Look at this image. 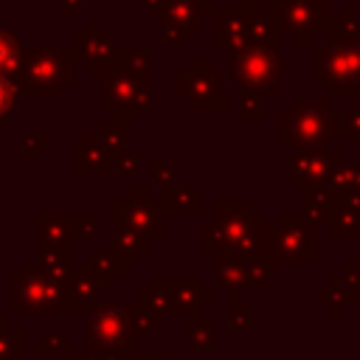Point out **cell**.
<instances>
[{
	"mask_svg": "<svg viewBox=\"0 0 360 360\" xmlns=\"http://www.w3.org/2000/svg\"><path fill=\"white\" fill-rule=\"evenodd\" d=\"M73 53L70 48H37L25 51L17 87L25 96H59L62 87L73 82Z\"/></svg>",
	"mask_w": 360,
	"mask_h": 360,
	"instance_id": "obj_1",
	"label": "cell"
},
{
	"mask_svg": "<svg viewBox=\"0 0 360 360\" xmlns=\"http://www.w3.org/2000/svg\"><path fill=\"white\" fill-rule=\"evenodd\" d=\"M329 31V45L318 51V82L335 96H349L360 84V42L346 34L343 22H332Z\"/></svg>",
	"mask_w": 360,
	"mask_h": 360,
	"instance_id": "obj_2",
	"label": "cell"
},
{
	"mask_svg": "<svg viewBox=\"0 0 360 360\" xmlns=\"http://www.w3.org/2000/svg\"><path fill=\"white\" fill-rule=\"evenodd\" d=\"M11 309L14 312H76L65 281L53 278L42 267H22L11 281Z\"/></svg>",
	"mask_w": 360,
	"mask_h": 360,
	"instance_id": "obj_3",
	"label": "cell"
},
{
	"mask_svg": "<svg viewBox=\"0 0 360 360\" xmlns=\"http://www.w3.org/2000/svg\"><path fill=\"white\" fill-rule=\"evenodd\" d=\"M338 132V112L329 110L326 101H301L295 98L290 110L278 115V143H307L321 146L329 135Z\"/></svg>",
	"mask_w": 360,
	"mask_h": 360,
	"instance_id": "obj_4",
	"label": "cell"
},
{
	"mask_svg": "<svg viewBox=\"0 0 360 360\" xmlns=\"http://www.w3.org/2000/svg\"><path fill=\"white\" fill-rule=\"evenodd\" d=\"M231 76L242 90L276 96L278 90V73L290 68V62H281L276 53V45H248L239 51H231Z\"/></svg>",
	"mask_w": 360,
	"mask_h": 360,
	"instance_id": "obj_5",
	"label": "cell"
},
{
	"mask_svg": "<svg viewBox=\"0 0 360 360\" xmlns=\"http://www.w3.org/2000/svg\"><path fill=\"white\" fill-rule=\"evenodd\" d=\"M329 25V0H284L278 6V28L292 45H312Z\"/></svg>",
	"mask_w": 360,
	"mask_h": 360,
	"instance_id": "obj_6",
	"label": "cell"
},
{
	"mask_svg": "<svg viewBox=\"0 0 360 360\" xmlns=\"http://www.w3.org/2000/svg\"><path fill=\"white\" fill-rule=\"evenodd\" d=\"M267 248L281 262H312L315 259V231L298 214H284L276 228L267 231Z\"/></svg>",
	"mask_w": 360,
	"mask_h": 360,
	"instance_id": "obj_7",
	"label": "cell"
},
{
	"mask_svg": "<svg viewBox=\"0 0 360 360\" xmlns=\"http://www.w3.org/2000/svg\"><path fill=\"white\" fill-rule=\"evenodd\" d=\"M146 98H149V79L132 76L118 68H107L101 73V104L107 110L118 112L115 121H121L124 112H129V118H135L138 110L146 104Z\"/></svg>",
	"mask_w": 360,
	"mask_h": 360,
	"instance_id": "obj_8",
	"label": "cell"
},
{
	"mask_svg": "<svg viewBox=\"0 0 360 360\" xmlns=\"http://www.w3.org/2000/svg\"><path fill=\"white\" fill-rule=\"evenodd\" d=\"M177 93L188 98L191 107H225V82L208 62H194L186 73L177 76Z\"/></svg>",
	"mask_w": 360,
	"mask_h": 360,
	"instance_id": "obj_9",
	"label": "cell"
},
{
	"mask_svg": "<svg viewBox=\"0 0 360 360\" xmlns=\"http://www.w3.org/2000/svg\"><path fill=\"white\" fill-rule=\"evenodd\" d=\"M262 217H256L248 205H233V211L228 214L225 208L219 211V222H217V250H256V236Z\"/></svg>",
	"mask_w": 360,
	"mask_h": 360,
	"instance_id": "obj_10",
	"label": "cell"
},
{
	"mask_svg": "<svg viewBox=\"0 0 360 360\" xmlns=\"http://www.w3.org/2000/svg\"><path fill=\"white\" fill-rule=\"evenodd\" d=\"M340 163V152L326 146H307L292 160V177L298 186H307L309 191L321 186L326 177H332V169Z\"/></svg>",
	"mask_w": 360,
	"mask_h": 360,
	"instance_id": "obj_11",
	"label": "cell"
},
{
	"mask_svg": "<svg viewBox=\"0 0 360 360\" xmlns=\"http://www.w3.org/2000/svg\"><path fill=\"white\" fill-rule=\"evenodd\" d=\"M132 335V315L121 304H104L90 318V338L101 346H121Z\"/></svg>",
	"mask_w": 360,
	"mask_h": 360,
	"instance_id": "obj_12",
	"label": "cell"
},
{
	"mask_svg": "<svg viewBox=\"0 0 360 360\" xmlns=\"http://www.w3.org/2000/svg\"><path fill=\"white\" fill-rule=\"evenodd\" d=\"M76 56L84 59V65L90 70H98V68H110L112 65V56H115V48H112V39L107 34L98 31L96 22H87V28L76 37Z\"/></svg>",
	"mask_w": 360,
	"mask_h": 360,
	"instance_id": "obj_13",
	"label": "cell"
},
{
	"mask_svg": "<svg viewBox=\"0 0 360 360\" xmlns=\"http://www.w3.org/2000/svg\"><path fill=\"white\" fill-rule=\"evenodd\" d=\"M217 42L228 51H239L253 45V31H250V8L239 11H219L217 14Z\"/></svg>",
	"mask_w": 360,
	"mask_h": 360,
	"instance_id": "obj_14",
	"label": "cell"
},
{
	"mask_svg": "<svg viewBox=\"0 0 360 360\" xmlns=\"http://www.w3.org/2000/svg\"><path fill=\"white\" fill-rule=\"evenodd\" d=\"M205 6H208L205 0H172L163 22L177 25L186 34H194V31H200V22L205 17Z\"/></svg>",
	"mask_w": 360,
	"mask_h": 360,
	"instance_id": "obj_15",
	"label": "cell"
},
{
	"mask_svg": "<svg viewBox=\"0 0 360 360\" xmlns=\"http://www.w3.org/2000/svg\"><path fill=\"white\" fill-rule=\"evenodd\" d=\"M76 169H82V172H107L110 158H107L104 143L93 141V138L76 141Z\"/></svg>",
	"mask_w": 360,
	"mask_h": 360,
	"instance_id": "obj_16",
	"label": "cell"
},
{
	"mask_svg": "<svg viewBox=\"0 0 360 360\" xmlns=\"http://www.w3.org/2000/svg\"><path fill=\"white\" fill-rule=\"evenodd\" d=\"M37 222H39V245H42V250H48V248H65L68 245V231L73 228V225H68L70 217L42 214Z\"/></svg>",
	"mask_w": 360,
	"mask_h": 360,
	"instance_id": "obj_17",
	"label": "cell"
},
{
	"mask_svg": "<svg viewBox=\"0 0 360 360\" xmlns=\"http://www.w3.org/2000/svg\"><path fill=\"white\" fill-rule=\"evenodd\" d=\"M22 45H20V37L8 28H0V73L3 76H17L20 73V65H22Z\"/></svg>",
	"mask_w": 360,
	"mask_h": 360,
	"instance_id": "obj_18",
	"label": "cell"
},
{
	"mask_svg": "<svg viewBox=\"0 0 360 360\" xmlns=\"http://www.w3.org/2000/svg\"><path fill=\"white\" fill-rule=\"evenodd\" d=\"M115 248L124 253L127 250V259H135L141 250L149 248V239L143 231L132 228V225H118V236H115Z\"/></svg>",
	"mask_w": 360,
	"mask_h": 360,
	"instance_id": "obj_19",
	"label": "cell"
},
{
	"mask_svg": "<svg viewBox=\"0 0 360 360\" xmlns=\"http://www.w3.org/2000/svg\"><path fill=\"white\" fill-rule=\"evenodd\" d=\"M87 267L101 278V284H107L110 278H115V276L124 273V264L118 262L115 253H90L87 256Z\"/></svg>",
	"mask_w": 360,
	"mask_h": 360,
	"instance_id": "obj_20",
	"label": "cell"
},
{
	"mask_svg": "<svg viewBox=\"0 0 360 360\" xmlns=\"http://www.w3.org/2000/svg\"><path fill=\"white\" fill-rule=\"evenodd\" d=\"M20 101V87H17V79L14 76H3L0 73V121L17 107Z\"/></svg>",
	"mask_w": 360,
	"mask_h": 360,
	"instance_id": "obj_21",
	"label": "cell"
},
{
	"mask_svg": "<svg viewBox=\"0 0 360 360\" xmlns=\"http://www.w3.org/2000/svg\"><path fill=\"white\" fill-rule=\"evenodd\" d=\"M191 346H197V349L214 346V326H211L208 318H197L191 323Z\"/></svg>",
	"mask_w": 360,
	"mask_h": 360,
	"instance_id": "obj_22",
	"label": "cell"
},
{
	"mask_svg": "<svg viewBox=\"0 0 360 360\" xmlns=\"http://www.w3.org/2000/svg\"><path fill=\"white\" fill-rule=\"evenodd\" d=\"M264 110H262V98L259 93L242 90V121H262Z\"/></svg>",
	"mask_w": 360,
	"mask_h": 360,
	"instance_id": "obj_23",
	"label": "cell"
},
{
	"mask_svg": "<svg viewBox=\"0 0 360 360\" xmlns=\"http://www.w3.org/2000/svg\"><path fill=\"white\" fill-rule=\"evenodd\" d=\"M17 357H20V335L0 332V360H17Z\"/></svg>",
	"mask_w": 360,
	"mask_h": 360,
	"instance_id": "obj_24",
	"label": "cell"
},
{
	"mask_svg": "<svg viewBox=\"0 0 360 360\" xmlns=\"http://www.w3.org/2000/svg\"><path fill=\"white\" fill-rule=\"evenodd\" d=\"M124 129H121V121H112V124H104L101 127V143L104 146H110V149H118V143L124 141V135H121Z\"/></svg>",
	"mask_w": 360,
	"mask_h": 360,
	"instance_id": "obj_25",
	"label": "cell"
},
{
	"mask_svg": "<svg viewBox=\"0 0 360 360\" xmlns=\"http://www.w3.org/2000/svg\"><path fill=\"white\" fill-rule=\"evenodd\" d=\"M169 3H172V0H143V6H146V11H149L152 20H163Z\"/></svg>",
	"mask_w": 360,
	"mask_h": 360,
	"instance_id": "obj_26",
	"label": "cell"
},
{
	"mask_svg": "<svg viewBox=\"0 0 360 360\" xmlns=\"http://www.w3.org/2000/svg\"><path fill=\"white\" fill-rule=\"evenodd\" d=\"M245 8H278L281 0H242Z\"/></svg>",
	"mask_w": 360,
	"mask_h": 360,
	"instance_id": "obj_27",
	"label": "cell"
},
{
	"mask_svg": "<svg viewBox=\"0 0 360 360\" xmlns=\"http://www.w3.org/2000/svg\"><path fill=\"white\" fill-rule=\"evenodd\" d=\"M79 6H84V0H62V17H65V20H70V17H73V11H76Z\"/></svg>",
	"mask_w": 360,
	"mask_h": 360,
	"instance_id": "obj_28",
	"label": "cell"
},
{
	"mask_svg": "<svg viewBox=\"0 0 360 360\" xmlns=\"http://www.w3.org/2000/svg\"><path fill=\"white\" fill-rule=\"evenodd\" d=\"M115 169H118V172H124V169H127V172H135V169H138L135 155H127V163H124V160H118V163H115Z\"/></svg>",
	"mask_w": 360,
	"mask_h": 360,
	"instance_id": "obj_29",
	"label": "cell"
},
{
	"mask_svg": "<svg viewBox=\"0 0 360 360\" xmlns=\"http://www.w3.org/2000/svg\"><path fill=\"white\" fill-rule=\"evenodd\" d=\"M79 360H93V357H79Z\"/></svg>",
	"mask_w": 360,
	"mask_h": 360,
	"instance_id": "obj_30",
	"label": "cell"
}]
</instances>
